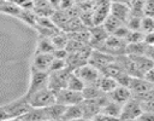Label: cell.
Returning <instances> with one entry per match:
<instances>
[{
    "instance_id": "6da1fadb",
    "label": "cell",
    "mask_w": 154,
    "mask_h": 121,
    "mask_svg": "<svg viewBox=\"0 0 154 121\" xmlns=\"http://www.w3.org/2000/svg\"><path fill=\"white\" fill-rule=\"evenodd\" d=\"M26 98L29 100L30 106L45 108V106H49L55 103V92L52 91L49 87H45V88H41L31 94H28Z\"/></svg>"
},
{
    "instance_id": "7a4b0ae2",
    "label": "cell",
    "mask_w": 154,
    "mask_h": 121,
    "mask_svg": "<svg viewBox=\"0 0 154 121\" xmlns=\"http://www.w3.org/2000/svg\"><path fill=\"white\" fill-rule=\"evenodd\" d=\"M6 115H7V119L8 117H20L23 116L31 106L29 104V100L26 98V96H22L17 99H13L6 104L2 105Z\"/></svg>"
},
{
    "instance_id": "3957f363",
    "label": "cell",
    "mask_w": 154,
    "mask_h": 121,
    "mask_svg": "<svg viewBox=\"0 0 154 121\" xmlns=\"http://www.w3.org/2000/svg\"><path fill=\"white\" fill-rule=\"evenodd\" d=\"M126 41L122 38H118L116 35H108V38L105 40V42L96 50H101L113 57L120 56L125 53V48H126Z\"/></svg>"
},
{
    "instance_id": "277c9868",
    "label": "cell",
    "mask_w": 154,
    "mask_h": 121,
    "mask_svg": "<svg viewBox=\"0 0 154 121\" xmlns=\"http://www.w3.org/2000/svg\"><path fill=\"white\" fill-rule=\"evenodd\" d=\"M73 73L83 81L84 86L88 85H97V81L101 76L100 70H97L95 67H93L89 63H85L81 67H78L77 69L73 70Z\"/></svg>"
},
{
    "instance_id": "5b68a950",
    "label": "cell",
    "mask_w": 154,
    "mask_h": 121,
    "mask_svg": "<svg viewBox=\"0 0 154 121\" xmlns=\"http://www.w3.org/2000/svg\"><path fill=\"white\" fill-rule=\"evenodd\" d=\"M48 75L49 73L47 71H40L30 68V80H29V86L25 94L28 96L41 88L48 87Z\"/></svg>"
},
{
    "instance_id": "8992f818",
    "label": "cell",
    "mask_w": 154,
    "mask_h": 121,
    "mask_svg": "<svg viewBox=\"0 0 154 121\" xmlns=\"http://www.w3.org/2000/svg\"><path fill=\"white\" fill-rule=\"evenodd\" d=\"M83 100L82 92L70 90L67 87L61 88L55 92V103L61 104V105H73V104H79Z\"/></svg>"
},
{
    "instance_id": "52a82bcc",
    "label": "cell",
    "mask_w": 154,
    "mask_h": 121,
    "mask_svg": "<svg viewBox=\"0 0 154 121\" xmlns=\"http://www.w3.org/2000/svg\"><path fill=\"white\" fill-rule=\"evenodd\" d=\"M70 74H71V70L67 68H64L57 71H51L48 75V87L54 92L61 88H65L67 85Z\"/></svg>"
},
{
    "instance_id": "ba28073f",
    "label": "cell",
    "mask_w": 154,
    "mask_h": 121,
    "mask_svg": "<svg viewBox=\"0 0 154 121\" xmlns=\"http://www.w3.org/2000/svg\"><path fill=\"white\" fill-rule=\"evenodd\" d=\"M142 113V106L141 103L131 97L128 102H125L122 105V110H120V115H119V120H128V119H137L140 116V114Z\"/></svg>"
},
{
    "instance_id": "9c48e42d",
    "label": "cell",
    "mask_w": 154,
    "mask_h": 121,
    "mask_svg": "<svg viewBox=\"0 0 154 121\" xmlns=\"http://www.w3.org/2000/svg\"><path fill=\"white\" fill-rule=\"evenodd\" d=\"M113 60H114L113 56H111V54H108L101 50H95V48L91 50L90 56L88 58V63L91 64L93 67H95L97 70H100V73L106 65H108Z\"/></svg>"
},
{
    "instance_id": "30bf717a",
    "label": "cell",
    "mask_w": 154,
    "mask_h": 121,
    "mask_svg": "<svg viewBox=\"0 0 154 121\" xmlns=\"http://www.w3.org/2000/svg\"><path fill=\"white\" fill-rule=\"evenodd\" d=\"M88 29H89V46L91 48H95V50L99 48L109 35L106 31V29L102 27V24L93 25Z\"/></svg>"
},
{
    "instance_id": "8fae6325",
    "label": "cell",
    "mask_w": 154,
    "mask_h": 121,
    "mask_svg": "<svg viewBox=\"0 0 154 121\" xmlns=\"http://www.w3.org/2000/svg\"><path fill=\"white\" fill-rule=\"evenodd\" d=\"M109 15H112L113 17H116L117 19H119L120 22H123L124 24L126 23L129 16H130V7L128 2L124 1H111L109 5Z\"/></svg>"
},
{
    "instance_id": "7c38bea8",
    "label": "cell",
    "mask_w": 154,
    "mask_h": 121,
    "mask_svg": "<svg viewBox=\"0 0 154 121\" xmlns=\"http://www.w3.org/2000/svg\"><path fill=\"white\" fill-rule=\"evenodd\" d=\"M52 60H53V54L52 53H34L30 68L35 69V70L49 73Z\"/></svg>"
},
{
    "instance_id": "4fadbf2b",
    "label": "cell",
    "mask_w": 154,
    "mask_h": 121,
    "mask_svg": "<svg viewBox=\"0 0 154 121\" xmlns=\"http://www.w3.org/2000/svg\"><path fill=\"white\" fill-rule=\"evenodd\" d=\"M153 87H154V85L149 83L143 77H131L130 82L128 85V88L130 90L132 96L141 94V93H143V92H146V91H148Z\"/></svg>"
},
{
    "instance_id": "5bb4252c",
    "label": "cell",
    "mask_w": 154,
    "mask_h": 121,
    "mask_svg": "<svg viewBox=\"0 0 154 121\" xmlns=\"http://www.w3.org/2000/svg\"><path fill=\"white\" fill-rule=\"evenodd\" d=\"M107 97H108V99H111V100L123 105L125 102H128L132 97V94H131V92H130V90L128 87L118 85L112 92H109L107 94Z\"/></svg>"
},
{
    "instance_id": "9a60e30c",
    "label": "cell",
    "mask_w": 154,
    "mask_h": 121,
    "mask_svg": "<svg viewBox=\"0 0 154 121\" xmlns=\"http://www.w3.org/2000/svg\"><path fill=\"white\" fill-rule=\"evenodd\" d=\"M23 121H43V120H51L48 115L47 106L45 108H30L23 116H20Z\"/></svg>"
},
{
    "instance_id": "2e32d148",
    "label": "cell",
    "mask_w": 154,
    "mask_h": 121,
    "mask_svg": "<svg viewBox=\"0 0 154 121\" xmlns=\"http://www.w3.org/2000/svg\"><path fill=\"white\" fill-rule=\"evenodd\" d=\"M131 58H132V60L135 62V64H136V67H137V69L140 70V73H141V75L143 76L144 75V73L146 71H148L152 67H154V62H152L148 57H146L144 54H136V56H131V54H129Z\"/></svg>"
},
{
    "instance_id": "e0dca14e",
    "label": "cell",
    "mask_w": 154,
    "mask_h": 121,
    "mask_svg": "<svg viewBox=\"0 0 154 121\" xmlns=\"http://www.w3.org/2000/svg\"><path fill=\"white\" fill-rule=\"evenodd\" d=\"M118 86V82L111 77V76H107V75H102L100 76L99 81H97V87L100 88V91L105 94H108L109 92H112L116 87Z\"/></svg>"
},
{
    "instance_id": "ac0fdd59",
    "label": "cell",
    "mask_w": 154,
    "mask_h": 121,
    "mask_svg": "<svg viewBox=\"0 0 154 121\" xmlns=\"http://www.w3.org/2000/svg\"><path fill=\"white\" fill-rule=\"evenodd\" d=\"M78 117H83L81 103L79 104H73V105L65 106L60 121H66V120H72V119H78Z\"/></svg>"
},
{
    "instance_id": "d6986e66",
    "label": "cell",
    "mask_w": 154,
    "mask_h": 121,
    "mask_svg": "<svg viewBox=\"0 0 154 121\" xmlns=\"http://www.w3.org/2000/svg\"><path fill=\"white\" fill-rule=\"evenodd\" d=\"M0 13L18 18V16L20 13V8L14 2H12L10 0H2V1H0Z\"/></svg>"
},
{
    "instance_id": "ffe728a7",
    "label": "cell",
    "mask_w": 154,
    "mask_h": 121,
    "mask_svg": "<svg viewBox=\"0 0 154 121\" xmlns=\"http://www.w3.org/2000/svg\"><path fill=\"white\" fill-rule=\"evenodd\" d=\"M54 50L55 48H54L49 38L38 36L37 42H36V48H35L34 53H53Z\"/></svg>"
},
{
    "instance_id": "44dd1931",
    "label": "cell",
    "mask_w": 154,
    "mask_h": 121,
    "mask_svg": "<svg viewBox=\"0 0 154 121\" xmlns=\"http://www.w3.org/2000/svg\"><path fill=\"white\" fill-rule=\"evenodd\" d=\"M120 110H122V105L111 100V99H107L106 103L102 105L101 108V113H105L109 116H113L116 119L119 120V115H120Z\"/></svg>"
},
{
    "instance_id": "7402d4cb",
    "label": "cell",
    "mask_w": 154,
    "mask_h": 121,
    "mask_svg": "<svg viewBox=\"0 0 154 121\" xmlns=\"http://www.w3.org/2000/svg\"><path fill=\"white\" fill-rule=\"evenodd\" d=\"M18 19L22 21L23 23H25L26 25L35 28L36 27V21H37V15L32 10H20Z\"/></svg>"
},
{
    "instance_id": "603a6c76",
    "label": "cell",
    "mask_w": 154,
    "mask_h": 121,
    "mask_svg": "<svg viewBox=\"0 0 154 121\" xmlns=\"http://www.w3.org/2000/svg\"><path fill=\"white\" fill-rule=\"evenodd\" d=\"M54 48H65L66 45H67V41H69V36H67V33L63 31V30H59L57 31L52 38H49Z\"/></svg>"
},
{
    "instance_id": "cb8c5ba5",
    "label": "cell",
    "mask_w": 154,
    "mask_h": 121,
    "mask_svg": "<svg viewBox=\"0 0 154 121\" xmlns=\"http://www.w3.org/2000/svg\"><path fill=\"white\" fill-rule=\"evenodd\" d=\"M124 23L123 22H120L119 19H117L116 17H113L112 15H108L107 16V18L103 21V23H102V27L106 29V31L109 34V35H112L119 27H122Z\"/></svg>"
},
{
    "instance_id": "d4e9b609",
    "label": "cell",
    "mask_w": 154,
    "mask_h": 121,
    "mask_svg": "<svg viewBox=\"0 0 154 121\" xmlns=\"http://www.w3.org/2000/svg\"><path fill=\"white\" fill-rule=\"evenodd\" d=\"M66 87L70 88V90H73V91L82 92V90L84 88V83H83V81H82L73 71H71V74H70V76H69V80H67Z\"/></svg>"
},
{
    "instance_id": "484cf974",
    "label": "cell",
    "mask_w": 154,
    "mask_h": 121,
    "mask_svg": "<svg viewBox=\"0 0 154 121\" xmlns=\"http://www.w3.org/2000/svg\"><path fill=\"white\" fill-rule=\"evenodd\" d=\"M140 30H141L143 34L154 31V18H153V17H149V16H143L142 19H141Z\"/></svg>"
},
{
    "instance_id": "4316f807",
    "label": "cell",
    "mask_w": 154,
    "mask_h": 121,
    "mask_svg": "<svg viewBox=\"0 0 154 121\" xmlns=\"http://www.w3.org/2000/svg\"><path fill=\"white\" fill-rule=\"evenodd\" d=\"M14 2L20 10H32L34 0H10Z\"/></svg>"
},
{
    "instance_id": "83f0119b",
    "label": "cell",
    "mask_w": 154,
    "mask_h": 121,
    "mask_svg": "<svg viewBox=\"0 0 154 121\" xmlns=\"http://www.w3.org/2000/svg\"><path fill=\"white\" fill-rule=\"evenodd\" d=\"M144 16H149L154 18V0H144Z\"/></svg>"
},
{
    "instance_id": "f1b7e54d",
    "label": "cell",
    "mask_w": 154,
    "mask_h": 121,
    "mask_svg": "<svg viewBox=\"0 0 154 121\" xmlns=\"http://www.w3.org/2000/svg\"><path fill=\"white\" fill-rule=\"evenodd\" d=\"M90 121H119V120L116 119V117H113V116H109V115H107V114L100 111V113L96 114Z\"/></svg>"
},
{
    "instance_id": "f546056e",
    "label": "cell",
    "mask_w": 154,
    "mask_h": 121,
    "mask_svg": "<svg viewBox=\"0 0 154 121\" xmlns=\"http://www.w3.org/2000/svg\"><path fill=\"white\" fill-rule=\"evenodd\" d=\"M137 119H138V121H154V113L142 111Z\"/></svg>"
},
{
    "instance_id": "4dcf8cb0",
    "label": "cell",
    "mask_w": 154,
    "mask_h": 121,
    "mask_svg": "<svg viewBox=\"0 0 154 121\" xmlns=\"http://www.w3.org/2000/svg\"><path fill=\"white\" fill-rule=\"evenodd\" d=\"M146 81H148L149 83H152V85H154V67H152L148 71H146L144 73V75L142 76Z\"/></svg>"
},
{
    "instance_id": "1f68e13d",
    "label": "cell",
    "mask_w": 154,
    "mask_h": 121,
    "mask_svg": "<svg viewBox=\"0 0 154 121\" xmlns=\"http://www.w3.org/2000/svg\"><path fill=\"white\" fill-rule=\"evenodd\" d=\"M141 106H142V111H150V113H154V100L142 102V103H141Z\"/></svg>"
},
{
    "instance_id": "d6a6232c",
    "label": "cell",
    "mask_w": 154,
    "mask_h": 121,
    "mask_svg": "<svg viewBox=\"0 0 154 121\" xmlns=\"http://www.w3.org/2000/svg\"><path fill=\"white\" fill-rule=\"evenodd\" d=\"M143 42L146 45H154V31H150V33H146L143 35Z\"/></svg>"
},
{
    "instance_id": "836d02e7",
    "label": "cell",
    "mask_w": 154,
    "mask_h": 121,
    "mask_svg": "<svg viewBox=\"0 0 154 121\" xmlns=\"http://www.w3.org/2000/svg\"><path fill=\"white\" fill-rule=\"evenodd\" d=\"M146 57H148L152 62H154V45L149 46V45H146V48H144V53H143Z\"/></svg>"
},
{
    "instance_id": "e575fe53",
    "label": "cell",
    "mask_w": 154,
    "mask_h": 121,
    "mask_svg": "<svg viewBox=\"0 0 154 121\" xmlns=\"http://www.w3.org/2000/svg\"><path fill=\"white\" fill-rule=\"evenodd\" d=\"M6 119H7V115H6V113H5L4 108H2V105H0V121H4V120H6Z\"/></svg>"
},
{
    "instance_id": "d590c367",
    "label": "cell",
    "mask_w": 154,
    "mask_h": 121,
    "mask_svg": "<svg viewBox=\"0 0 154 121\" xmlns=\"http://www.w3.org/2000/svg\"><path fill=\"white\" fill-rule=\"evenodd\" d=\"M4 121H23V120H22V117H8Z\"/></svg>"
},
{
    "instance_id": "8d00e7d4",
    "label": "cell",
    "mask_w": 154,
    "mask_h": 121,
    "mask_svg": "<svg viewBox=\"0 0 154 121\" xmlns=\"http://www.w3.org/2000/svg\"><path fill=\"white\" fill-rule=\"evenodd\" d=\"M66 121H89L85 117H78V119H72V120H66Z\"/></svg>"
},
{
    "instance_id": "74e56055",
    "label": "cell",
    "mask_w": 154,
    "mask_h": 121,
    "mask_svg": "<svg viewBox=\"0 0 154 121\" xmlns=\"http://www.w3.org/2000/svg\"><path fill=\"white\" fill-rule=\"evenodd\" d=\"M75 2H77V4H82V2H87V1H90V0H73Z\"/></svg>"
},
{
    "instance_id": "f35d334b",
    "label": "cell",
    "mask_w": 154,
    "mask_h": 121,
    "mask_svg": "<svg viewBox=\"0 0 154 121\" xmlns=\"http://www.w3.org/2000/svg\"><path fill=\"white\" fill-rule=\"evenodd\" d=\"M119 121H138V119H128V120H119Z\"/></svg>"
},
{
    "instance_id": "ab89813d",
    "label": "cell",
    "mask_w": 154,
    "mask_h": 121,
    "mask_svg": "<svg viewBox=\"0 0 154 121\" xmlns=\"http://www.w3.org/2000/svg\"><path fill=\"white\" fill-rule=\"evenodd\" d=\"M43 121H55V120H43Z\"/></svg>"
},
{
    "instance_id": "60d3db41",
    "label": "cell",
    "mask_w": 154,
    "mask_h": 121,
    "mask_svg": "<svg viewBox=\"0 0 154 121\" xmlns=\"http://www.w3.org/2000/svg\"><path fill=\"white\" fill-rule=\"evenodd\" d=\"M0 1H2V0H0Z\"/></svg>"
}]
</instances>
